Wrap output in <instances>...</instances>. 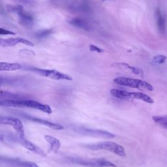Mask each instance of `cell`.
Wrapping results in <instances>:
<instances>
[{
  "label": "cell",
  "instance_id": "obj_1",
  "mask_svg": "<svg viewBox=\"0 0 167 167\" xmlns=\"http://www.w3.org/2000/svg\"><path fill=\"white\" fill-rule=\"evenodd\" d=\"M0 106L5 107L30 108L43 111V112L48 114L52 113V110L49 105L42 104L33 100L4 99L0 101Z\"/></svg>",
  "mask_w": 167,
  "mask_h": 167
},
{
  "label": "cell",
  "instance_id": "obj_16",
  "mask_svg": "<svg viewBox=\"0 0 167 167\" xmlns=\"http://www.w3.org/2000/svg\"><path fill=\"white\" fill-rule=\"evenodd\" d=\"M130 99H136L142 100V101L148 103H153V100L148 95L141 92H131Z\"/></svg>",
  "mask_w": 167,
  "mask_h": 167
},
{
  "label": "cell",
  "instance_id": "obj_22",
  "mask_svg": "<svg viewBox=\"0 0 167 167\" xmlns=\"http://www.w3.org/2000/svg\"><path fill=\"white\" fill-rule=\"evenodd\" d=\"M8 10L10 12L16 13L18 14L24 10L23 7L20 5H10L8 7Z\"/></svg>",
  "mask_w": 167,
  "mask_h": 167
},
{
  "label": "cell",
  "instance_id": "obj_4",
  "mask_svg": "<svg viewBox=\"0 0 167 167\" xmlns=\"http://www.w3.org/2000/svg\"><path fill=\"white\" fill-rule=\"evenodd\" d=\"M31 70L33 72H35L37 74L40 75L44 77H47L55 80H68L71 81L73 80L70 75L65 74L62 72H59L56 70L53 69H44L39 68H32Z\"/></svg>",
  "mask_w": 167,
  "mask_h": 167
},
{
  "label": "cell",
  "instance_id": "obj_18",
  "mask_svg": "<svg viewBox=\"0 0 167 167\" xmlns=\"http://www.w3.org/2000/svg\"><path fill=\"white\" fill-rule=\"evenodd\" d=\"M116 66H118V67H119L124 68L125 69H129L132 72V73H134L135 75H136L142 76L144 75L143 71L142 70H141L140 69L135 67L131 66L129 64L125 63H118L116 64Z\"/></svg>",
  "mask_w": 167,
  "mask_h": 167
},
{
  "label": "cell",
  "instance_id": "obj_21",
  "mask_svg": "<svg viewBox=\"0 0 167 167\" xmlns=\"http://www.w3.org/2000/svg\"><path fill=\"white\" fill-rule=\"evenodd\" d=\"M16 166L19 167H39V166L33 162H20V161H16Z\"/></svg>",
  "mask_w": 167,
  "mask_h": 167
},
{
  "label": "cell",
  "instance_id": "obj_26",
  "mask_svg": "<svg viewBox=\"0 0 167 167\" xmlns=\"http://www.w3.org/2000/svg\"><path fill=\"white\" fill-rule=\"evenodd\" d=\"M18 1L26 4H32L33 3V0H18Z\"/></svg>",
  "mask_w": 167,
  "mask_h": 167
},
{
  "label": "cell",
  "instance_id": "obj_5",
  "mask_svg": "<svg viewBox=\"0 0 167 167\" xmlns=\"http://www.w3.org/2000/svg\"><path fill=\"white\" fill-rule=\"evenodd\" d=\"M73 163L89 167H116L111 161L104 159H73Z\"/></svg>",
  "mask_w": 167,
  "mask_h": 167
},
{
  "label": "cell",
  "instance_id": "obj_7",
  "mask_svg": "<svg viewBox=\"0 0 167 167\" xmlns=\"http://www.w3.org/2000/svg\"><path fill=\"white\" fill-rule=\"evenodd\" d=\"M78 132L81 133L86 135L93 136H99V137H104L107 138H112L116 136L112 133L103 130H98V129H88V128L82 127L78 128Z\"/></svg>",
  "mask_w": 167,
  "mask_h": 167
},
{
  "label": "cell",
  "instance_id": "obj_14",
  "mask_svg": "<svg viewBox=\"0 0 167 167\" xmlns=\"http://www.w3.org/2000/svg\"><path fill=\"white\" fill-rule=\"evenodd\" d=\"M20 18V23L22 26L26 27H31L33 24V18L32 16L26 13L23 10L22 12L18 14Z\"/></svg>",
  "mask_w": 167,
  "mask_h": 167
},
{
  "label": "cell",
  "instance_id": "obj_19",
  "mask_svg": "<svg viewBox=\"0 0 167 167\" xmlns=\"http://www.w3.org/2000/svg\"><path fill=\"white\" fill-rule=\"evenodd\" d=\"M153 120L167 130V116H155L153 117Z\"/></svg>",
  "mask_w": 167,
  "mask_h": 167
},
{
  "label": "cell",
  "instance_id": "obj_13",
  "mask_svg": "<svg viewBox=\"0 0 167 167\" xmlns=\"http://www.w3.org/2000/svg\"><path fill=\"white\" fill-rule=\"evenodd\" d=\"M156 19H157V24L158 26L159 30L161 33H165L166 31V19L164 15L161 13L160 9H157L156 10Z\"/></svg>",
  "mask_w": 167,
  "mask_h": 167
},
{
  "label": "cell",
  "instance_id": "obj_27",
  "mask_svg": "<svg viewBox=\"0 0 167 167\" xmlns=\"http://www.w3.org/2000/svg\"><path fill=\"white\" fill-rule=\"evenodd\" d=\"M111 1H114V0H111Z\"/></svg>",
  "mask_w": 167,
  "mask_h": 167
},
{
  "label": "cell",
  "instance_id": "obj_20",
  "mask_svg": "<svg viewBox=\"0 0 167 167\" xmlns=\"http://www.w3.org/2000/svg\"><path fill=\"white\" fill-rule=\"evenodd\" d=\"M52 32V31L51 30H46L40 31L36 33L35 37L38 39H43V38H45V37L49 36L51 34Z\"/></svg>",
  "mask_w": 167,
  "mask_h": 167
},
{
  "label": "cell",
  "instance_id": "obj_15",
  "mask_svg": "<svg viewBox=\"0 0 167 167\" xmlns=\"http://www.w3.org/2000/svg\"><path fill=\"white\" fill-rule=\"evenodd\" d=\"M22 66L18 63H0V71H13L22 69Z\"/></svg>",
  "mask_w": 167,
  "mask_h": 167
},
{
  "label": "cell",
  "instance_id": "obj_8",
  "mask_svg": "<svg viewBox=\"0 0 167 167\" xmlns=\"http://www.w3.org/2000/svg\"><path fill=\"white\" fill-rule=\"evenodd\" d=\"M18 44H24L30 47H34V44L30 41L21 37L1 39L0 40V46L3 47H10L16 45Z\"/></svg>",
  "mask_w": 167,
  "mask_h": 167
},
{
  "label": "cell",
  "instance_id": "obj_3",
  "mask_svg": "<svg viewBox=\"0 0 167 167\" xmlns=\"http://www.w3.org/2000/svg\"><path fill=\"white\" fill-rule=\"evenodd\" d=\"M113 81L116 84L122 86L136 89H145V90L148 91L153 90V88L151 84H149V83L146 82V81H143L141 80L120 76L116 78V79L113 80Z\"/></svg>",
  "mask_w": 167,
  "mask_h": 167
},
{
  "label": "cell",
  "instance_id": "obj_24",
  "mask_svg": "<svg viewBox=\"0 0 167 167\" xmlns=\"http://www.w3.org/2000/svg\"><path fill=\"white\" fill-rule=\"evenodd\" d=\"M0 35H15L16 33L12 31H10L6 29L1 27L0 29Z\"/></svg>",
  "mask_w": 167,
  "mask_h": 167
},
{
  "label": "cell",
  "instance_id": "obj_11",
  "mask_svg": "<svg viewBox=\"0 0 167 167\" xmlns=\"http://www.w3.org/2000/svg\"><path fill=\"white\" fill-rule=\"evenodd\" d=\"M69 24L71 26H73L77 28H79L85 31H90L91 30V26L88 22L81 18H72L68 21Z\"/></svg>",
  "mask_w": 167,
  "mask_h": 167
},
{
  "label": "cell",
  "instance_id": "obj_2",
  "mask_svg": "<svg viewBox=\"0 0 167 167\" xmlns=\"http://www.w3.org/2000/svg\"><path fill=\"white\" fill-rule=\"evenodd\" d=\"M85 147L91 150H107V151L112 152L120 157L126 156L124 148L120 146V144L113 142H101L94 144H90V145L85 146Z\"/></svg>",
  "mask_w": 167,
  "mask_h": 167
},
{
  "label": "cell",
  "instance_id": "obj_25",
  "mask_svg": "<svg viewBox=\"0 0 167 167\" xmlns=\"http://www.w3.org/2000/svg\"><path fill=\"white\" fill-rule=\"evenodd\" d=\"M89 48H90V51H92V52H96L97 53H103L104 52L103 49L98 47L97 46L93 45V44H90V47Z\"/></svg>",
  "mask_w": 167,
  "mask_h": 167
},
{
  "label": "cell",
  "instance_id": "obj_17",
  "mask_svg": "<svg viewBox=\"0 0 167 167\" xmlns=\"http://www.w3.org/2000/svg\"><path fill=\"white\" fill-rule=\"evenodd\" d=\"M110 94L116 98L120 99H130V93L127 91L118 90V89H112L110 92Z\"/></svg>",
  "mask_w": 167,
  "mask_h": 167
},
{
  "label": "cell",
  "instance_id": "obj_6",
  "mask_svg": "<svg viewBox=\"0 0 167 167\" xmlns=\"http://www.w3.org/2000/svg\"><path fill=\"white\" fill-rule=\"evenodd\" d=\"M0 123L2 125H11L14 129L17 132L18 136L24 138L25 136L24 127L21 120L18 118H11V117H2L0 118Z\"/></svg>",
  "mask_w": 167,
  "mask_h": 167
},
{
  "label": "cell",
  "instance_id": "obj_12",
  "mask_svg": "<svg viewBox=\"0 0 167 167\" xmlns=\"http://www.w3.org/2000/svg\"><path fill=\"white\" fill-rule=\"evenodd\" d=\"M45 141L49 144L50 149L51 151L55 153H56L61 146V142L57 138L51 135L44 136Z\"/></svg>",
  "mask_w": 167,
  "mask_h": 167
},
{
  "label": "cell",
  "instance_id": "obj_23",
  "mask_svg": "<svg viewBox=\"0 0 167 167\" xmlns=\"http://www.w3.org/2000/svg\"><path fill=\"white\" fill-rule=\"evenodd\" d=\"M166 57L163 55H158L155 56L153 59V62L157 64H162L165 62Z\"/></svg>",
  "mask_w": 167,
  "mask_h": 167
},
{
  "label": "cell",
  "instance_id": "obj_10",
  "mask_svg": "<svg viewBox=\"0 0 167 167\" xmlns=\"http://www.w3.org/2000/svg\"><path fill=\"white\" fill-rule=\"evenodd\" d=\"M27 119L30 120L32 121H34L35 123L39 124H42L45 126H47L48 127L51 128V129H53V130H62L63 129V127L62 125H61L59 124H56V123H54V122H51L47 120H42L40 118H33V117H27Z\"/></svg>",
  "mask_w": 167,
  "mask_h": 167
},
{
  "label": "cell",
  "instance_id": "obj_9",
  "mask_svg": "<svg viewBox=\"0 0 167 167\" xmlns=\"http://www.w3.org/2000/svg\"><path fill=\"white\" fill-rule=\"evenodd\" d=\"M15 141L19 142L22 146H23L25 148L30 150V151L34 152L38 155H40L41 156H45V153H44L41 148L35 145L34 144H33L32 142L26 140L24 137L20 138L18 136V138H16Z\"/></svg>",
  "mask_w": 167,
  "mask_h": 167
}]
</instances>
